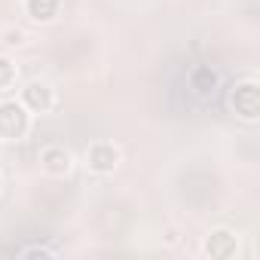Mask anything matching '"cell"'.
I'll return each instance as SVG.
<instances>
[{
  "label": "cell",
  "instance_id": "obj_1",
  "mask_svg": "<svg viewBox=\"0 0 260 260\" xmlns=\"http://www.w3.org/2000/svg\"><path fill=\"white\" fill-rule=\"evenodd\" d=\"M217 187H214V178L205 175V172H190L184 181H181V196L190 202V205H208L214 199Z\"/></svg>",
  "mask_w": 260,
  "mask_h": 260
}]
</instances>
